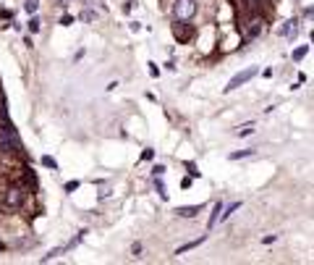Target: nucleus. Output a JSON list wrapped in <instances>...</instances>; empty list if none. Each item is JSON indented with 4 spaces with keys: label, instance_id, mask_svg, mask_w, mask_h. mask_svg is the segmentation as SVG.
<instances>
[{
    "label": "nucleus",
    "instance_id": "f257e3e1",
    "mask_svg": "<svg viewBox=\"0 0 314 265\" xmlns=\"http://www.w3.org/2000/svg\"><path fill=\"white\" fill-rule=\"evenodd\" d=\"M24 197L26 192L21 186H11V189H5V194H3V202H5V208H11V210H19L21 205H24Z\"/></svg>",
    "mask_w": 314,
    "mask_h": 265
},
{
    "label": "nucleus",
    "instance_id": "f03ea898",
    "mask_svg": "<svg viewBox=\"0 0 314 265\" xmlns=\"http://www.w3.org/2000/svg\"><path fill=\"white\" fill-rule=\"evenodd\" d=\"M254 77H257V69H254V66H249L246 71L236 74V77H233L231 81H228L225 92H233V89H239V87H243V84H246V81H251V79H254Z\"/></svg>",
    "mask_w": 314,
    "mask_h": 265
},
{
    "label": "nucleus",
    "instance_id": "7ed1b4c3",
    "mask_svg": "<svg viewBox=\"0 0 314 265\" xmlns=\"http://www.w3.org/2000/svg\"><path fill=\"white\" fill-rule=\"evenodd\" d=\"M175 21H186L194 16V11H196V5H194V0H175Z\"/></svg>",
    "mask_w": 314,
    "mask_h": 265
},
{
    "label": "nucleus",
    "instance_id": "20e7f679",
    "mask_svg": "<svg viewBox=\"0 0 314 265\" xmlns=\"http://www.w3.org/2000/svg\"><path fill=\"white\" fill-rule=\"evenodd\" d=\"M173 34L178 37V42H189L191 37H194V29H191L186 21H181V24L175 21V24H173Z\"/></svg>",
    "mask_w": 314,
    "mask_h": 265
},
{
    "label": "nucleus",
    "instance_id": "39448f33",
    "mask_svg": "<svg viewBox=\"0 0 314 265\" xmlns=\"http://www.w3.org/2000/svg\"><path fill=\"white\" fill-rule=\"evenodd\" d=\"M175 213H178L181 218H194L202 213V205H189V208H175Z\"/></svg>",
    "mask_w": 314,
    "mask_h": 265
},
{
    "label": "nucleus",
    "instance_id": "423d86ee",
    "mask_svg": "<svg viewBox=\"0 0 314 265\" xmlns=\"http://www.w3.org/2000/svg\"><path fill=\"white\" fill-rule=\"evenodd\" d=\"M204 239H207V237H199V239H194V241H186V244H181L178 249H175V255H186V252H191V249H196Z\"/></svg>",
    "mask_w": 314,
    "mask_h": 265
},
{
    "label": "nucleus",
    "instance_id": "0eeeda50",
    "mask_svg": "<svg viewBox=\"0 0 314 265\" xmlns=\"http://www.w3.org/2000/svg\"><path fill=\"white\" fill-rule=\"evenodd\" d=\"M223 202H217V205L215 208H212V215H210V229H215V226H217V221H220V218H223Z\"/></svg>",
    "mask_w": 314,
    "mask_h": 265
},
{
    "label": "nucleus",
    "instance_id": "6e6552de",
    "mask_svg": "<svg viewBox=\"0 0 314 265\" xmlns=\"http://www.w3.org/2000/svg\"><path fill=\"white\" fill-rule=\"evenodd\" d=\"M262 26H265L262 21H251V29H249V34H246V37H249V40H254V37H257L259 32H262Z\"/></svg>",
    "mask_w": 314,
    "mask_h": 265
},
{
    "label": "nucleus",
    "instance_id": "1a4fd4ad",
    "mask_svg": "<svg viewBox=\"0 0 314 265\" xmlns=\"http://www.w3.org/2000/svg\"><path fill=\"white\" fill-rule=\"evenodd\" d=\"M37 8H40V0H26V3H24L26 13H37Z\"/></svg>",
    "mask_w": 314,
    "mask_h": 265
},
{
    "label": "nucleus",
    "instance_id": "9d476101",
    "mask_svg": "<svg viewBox=\"0 0 314 265\" xmlns=\"http://www.w3.org/2000/svg\"><path fill=\"white\" fill-rule=\"evenodd\" d=\"M249 155H254V147L241 150V153H231V160H239V158H249Z\"/></svg>",
    "mask_w": 314,
    "mask_h": 265
},
{
    "label": "nucleus",
    "instance_id": "9b49d317",
    "mask_svg": "<svg viewBox=\"0 0 314 265\" xmlns=\"http://www.w3.org/2000/svg\"><path fill=\"white\" fill-rule=\"evenodd\" d=\"M42 165H45V168H52V171H58V163H55V158H50V155H45V158H42Z\"/></svg>",
    "mask_w": 314,
    "mask_h": 265
},
{
    "label": "nucleus",
    "instance_id": "f8f14e48",
    "mask_svg": "<svg viewBox=\"0 0 314 265\" xmlns=\"http://www.w3.org/2000/svg\"><path fill=\"white\" fill-rule=\"evenodd\" d=\"M280 32H283V34H286V37H290V34H293V32H296V21H286V26H283V29H280Z\"/></svg>",
    "mask_w": 314,
    "mask_h": 265
},
{
    "label": "nucleus",
    "instance_id": "ddd939ff",
    "mask_svg": "<svg viewBox=\"0 0 314 265\" xmlns=\"http://www.w3.org/2000/svg\"><path fill=\"white\" fill-rule=\"evenodd\" d=\"M306 53H309V48H306V45H301V48H296V50H293V60H301V58L306 55Z\"/></svg>",
    "mask_w": 314,
    "mask_h": 265
},
{
    "label": "nucleus",
    "instance_id": "4468645a",
    "mask_svg": "<svg viewBox=\"0 0 314 265\" xmlns=\"http://www.w3.org/2000/svg\"><path fill=\"white\" fill-rule=\"evenodd\" d=\"M29 32H40V19H37V16H32V19H29Z\"/></svg>",
    "mask_w": 314,
    "mask_h": 265
},
{
    "label": "nucleus",
    "instance_id": "2eb2a0df",
    "mask_svg": "<svg viewBox=\"0 0 314 265\" xmlns=\"http://www.w3.org/2000/svg\"><path fill=\"white\" fill-rule=\"evenodd\" d=\"M236 134H239V137H246V134H254V126H251V124H246V126H241V129H239V132H236Z\"/></svg>",
    "mask_w": 314,
    "mask_h": 265
},
{
    "label": "nucleus",
    "instance_id": "dca6fc26",
    "mask_svg": "<svg viewBox=\"0 0 314 265\" xmlns=\"http://www.w3.org/2000/svg\"><path fill=\"white\" fill-rule=\"evenodd\" d=\"M73 189H79V181H71V184H66V192H73Z\"/></svg>",
    "mask_w": 314,
    "mask_h": 265
},
{
    "label": "nucleus",
    "instance_id": "f3484780",
    "mask_svg": "<svg viewBox=\"0 0 314 265\" xmlns=\"http://www.w3.org/2000/svg\"><path fill=\"white\" fill-rule=\"evenodd\" d=\"M152 155H155L152 150H144V153H142V158H144V160H152Z\"/></svg>",
    "mask_w": 314,
    "mask_h": 265
},
{
    "label": "nucleus",
    "instance_id": "a211bd4d",
    "mask_svg": "<svg viewBox=\"0 0 314 265\" xmlns=\"http://www.w3.org/2000/svg\"><path fill=\"white\" fill-rule=\"evenodd\" d=\"M165 173V165H155V176H163Z\"/></svg>",
    "mask_w": 314,
    "mask_h": 265
},
{
    "label": "nucleus",
    "instance_id": "6ab92c4d",
    "mask_svg": "<svg viewBox=\"0 0 314 265\" xmlns=\"http://www.w3.org/2000/svg\"><path fill=\"white\" fill-rule=\"evenodd\" d=\"M275 239H278V234H270V237H265V244H272Z\"/></svg>",
    "mask_w": 314,
    "mask_h": 265
},
{
    "label": "nucleus",
    "instance_id": "aec40b11",
    "mask_svg": "<svg viewBox=\"0 0 314 265\" xmlns=\"http://www.w3.org/2000/svg\"><path fill=\"white\" fill-rule=\"evenodd\" d=\"M149 74H152V77H157V74H160V69H157L155 63H149Z\"/></svg>",
    "mask_w": 314,
    "mask_h": 265
},
{
    "label": "nucleus",
    "instance_id": "412c9836",
    "mask_svg": "<svg viewBox=\"0 0 314 265\" xmlns=\"http://www.w3.org/2000/svg\"><path fill=\"white\" fill-rule=\"evenodd\" d=\"M0 252H5V244H3V241H0Z\"/></svg>",
    "mask_w": 314,
    "mask_h": 265
}]
</instances>
